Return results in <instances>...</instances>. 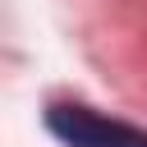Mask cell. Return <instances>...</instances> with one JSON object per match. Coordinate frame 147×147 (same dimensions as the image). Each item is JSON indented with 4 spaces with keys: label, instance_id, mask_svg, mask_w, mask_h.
I'll use <instances>...</instances> for the list:
<instances>
[{
    "label": "cell",
    "instance_id": "6da1fadb",
    "mask_svg": "<svg viewBox=\"0 0 147 147\" xmlns=\"http://www.w3.org/2000/svg\"><path fill=\"white\" fill-rule=\"evenodd\" d=\"M46 129L64 147H147V129L101 115L96 106H83V101H55L46 110Z\"/></svg>",
    "mask_w": 147,
    "mask_h": 147
}]
</instances>
